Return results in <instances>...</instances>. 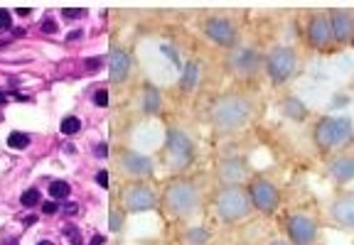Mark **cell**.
I'll return each mask as SVG.
<instances>
[{
    "mask_svg": "<svg viewBox=\"0 0 354 245\" xmlns=\"http://www.w3.org/2000/svg\"><path fill=\"white\" fill-rule=\"evenodd\" d=\"M13 20H10V13L8 10H0V30H10Z\"/></svg>",
    "mask_w": 354,
    "mask_h": 245,
    "instance_id": "obj_29",
    "label": "cell"
},
{
    "mask_svg": "<svg viewBox=\"0 0 354 245\" xmlns=\"http://www.w3.org/2000/svg\"><path fill=\"white\" fill-rule=\"evenodd\" d=\"M99 157H106L108 154V150H106V142H101V145H96V150H94Z\"/></svg>",
    "mask_w": 354,
    "mask_h": 245,
    "instance_id": "obj_35",
    "label": "cell"
},
{
    "mask_svg": "<svg viewBox=\"0 0 354 245\" xmlns=\"http://www.w3.org/2000/svg\"><path fill=\"white\" fill-rule=\"evenodd\" d=\"M214 209H217V216L226 223H236L249 216L251 211V201H249V194L246 189L241 186H224L217 199H214Z\"/></svg>",
    "mask_w": 354,
    "mask_h": 245,
    "instance_id": "obj_3",
    "label": "cell"
},
{
    "mask_svg": "<svg viewBox=\"0 0 354 245\" xmlns=\"http://www.w3.org/2000/svg\"><path fill=\"white\" fill-rule=\"evenodd\" d=\"M108 221H111V230H121V226H123V216L118 214V211H111Z\"/></svg>",
    "mask_w": 354,
    "mask_h": 245,
    "instance_id": "obj_27",
    "label": "cell"
},
{
    "mask_svg": "<svg viewBox=\"0 0 354 245\" xmlns=\"http://www.w3.org/2000/svg\"><path fill=\"white\" fill-rule=\"evenodd\" d=\"M8 145H10L13 150H25V147L30 145V138H27V135H22V133H10Z\"/></svg>",
    "mask_w": 354,
    "mask_h": 245,
    "instance_id": "obj_23",
    "label": "cell"
},
{
    "mask_svg": "<svg viewBox=\"0 0 354 245\" xmlns=\"http://www.w3.org/2000/svg\"><path fill=\"white\" fill-rule=\"evenodd\" d=\"M226 66L236 76H253L263 66V57L253 47H234L226 57Z\"/></svg>",
    "mask_w": 354,
    "mask_h": 245,
    "instance_id": "obj_12",
    "label": "cell"
},
{
    "mask_svg": "<svg viewBox=\"0 0 354 245\" xmlns=\"http://www.w3.org/2000/svg\"><path fill=\"white\" fill-rule=\"evenodd\" d=\"M202 240H207V233L204 230H192L189 233V243H202Z\"/></svg>",
    "mask_w": 354,
    "mask_h": 245,
    "instance_id": "obj_31",
    "label": "cell"
},
{
    "mask_svg": "<svg viewBox=\"0 0 354 245\" xmlns=\"http://www.w3.org/2000/svg\"><path fill=\"white\" fill-rule=\"evenodd\" d=\"M42 214H47V216L57 214V203H54V201H45V203H42Z\"/></svg>",
    "mask_w": 354,
    "mask_h": 245,
    "instance_id": "obj_33",
    "label": "cell"
},
{
    "mask_svg": "<svg viewBox=\"0 0 354 245\" xmlns=\"http://www.w3.org/2000/svg\"><path fill=\"white\" fill-rule=\"evenodd\" d=\"M94 101H96V106H106V103H108V93H106V89H101V91H96V96H94Z\"/></svg>",
    "mask_w": 354,
    "mask_h": 245,
    "instance_id": "obj_32",
    "label": "cell"
},
{
    "mask_svg": "<svg viewBox=\"0 0 354 245\" xmlns=\"http://www.w3.org/2000/svg\"><path fill=\"white\" fill-rule=\"evenodd\" d=\"M330 221L342 230H354V191H339L327 206Z\"/></svg>",
    "mask_w": 354,
    "mask_h": 245,
    "instance_id": "obj_11",
    "label": "cell"
},
{
    "mask_svg": "<svg viewBox=\"0 0 354 245\" xmlns=\"http://www.w3.org/2000/svg\"><path fill=\"white\" fill-rule=\"evenodd\" d=\"M145 110L155 113V110H160V93H157V89H148L145 91Z\"/></svg>",
    "mask_w": 354,
    "mask_h": 245,
    "instance_id": "obj_21",
    "label": "cell"
},
{
    "mask_svg": "<svg viewBox=\"0 0 354 245\" xmlns=\"http://www.w3.org/2000/svg\"><path fill=\"white\" fill-rule=\"evenodd\" d=\"M34 221H37V218H34V216H27V218H25V226H32V223H34Z\"/></svg>",
    "mask_w": 354,
    "mask_h": 245,
    "instance_id": "obj_41",
    "label": "cell"
},
{
    "mask_svg": "<svg viewBox=\"0 0 354 245\" xmlns=\"http://www.w3.org/2000/svg\"><path fill=\"white\" fill-rule=\"evenodd\" d=\"M249 201H251V209H258L261 214H273L281 203V191L270 179L256 177L249 184Z\"/></svg>",
    "mask_w": 354,
    "mask_h": 245,
    "instance_id": "obj_7",
    "label": "cell"
},
{
    "mask_svg": "<svg viewBox=\"0 0 354 245\" xmlns=\"http://www.w3.org/2000/svg\"><path fill=\"white\" fill-rule=\"evenodd\" d=\"M96 184H99L101 189H106V186H108V174H106V172H99V174H96Z\"/></svg>",
    "mask_w": 354,
    "mask_h": 245,
    "instance_id": "obj_34",
    "label": "cell"
},
{
    "mask_svg": "<svg viewBox=\"0 0 354 245\" xmlns=\"http://www.w3.org/2000/svg\"><path fill=\"white\" fill-rule=\"evenodd\" d=\"M8 245H17V240H15V238H13V240H10V243H8Z\"/></svg>",
    "mask_w": 354,
    "mask_h": 245,
    "instance_id": "obj_44",
    "label": "cell"
},
{
    "mask_svg": "<svg viewBox=\"0 0 354 245\" xmlns=\"http://www.w3.org/2000/svg\"><path fill=\"white\" fill-rule=\"evenodd\" d=\"M64 235L71 240V245H82V230L76 226H64Z\"/></svg>",
    "mask_w": 354,
    "mask_h": 245,
    "instance_id": "obj_26",
    "label": "cell"
},
{
    "mask_svg": "<svg viewBox=\"0 0 354 245\" xmlns=\"http://www.w3.org/2000/svg\"><path fill=\"white\" fill-rule=\"evenodd\" d=\"M5 101H8V96H5L3 91H0V103H5Z\"/></svg>",
    "mask_w": 354,
    "mask_h": 245,
    "instance_id": "obj_42",
    "label": "cell"
},
{
    "mask_svg": "<svg viewBox=\"0 0 354 245\" xmlns=\"http://www.w3.org/2000/svg\"><path fill=\"white\" fill-rule=\"evenodd\" d=\"M37 245H54V243H50V240H39Z\"/></svg>",
    "mask_w": 354,
    "mask_h": 245,
    "instance_id": "obj_43",
    "label": "cell"
},
{
    "mask_svg": "<svg viewBox=\"0 0 354 245\" xmlns=\"http://www.w3.org/2000/svg\"><path fill=\"white\" fill-rule=\"evenodd\" d=\"M64 211H67V214H76L79 209H76V203H67V206H64Z\"/></svg>",
    "mask_w": 354,
    "mask_h": 245,
    "instance_id": "obj_38",
    "label": "cell"
},
{
    "mask_svg": "<svg viewBox=\"0 0 354 245\" xmlns=\"http://www.w3.org/2000/svg\"><path fill=\"white\" fill-rule=\"evenodd\" d=\"M263 69L268 74V78L275 86L286 84V81L293 78V74L298 71V52L293 47H273L266 59H263Z\"/></svg>",
    "mask_w": 354,
    "mask_h": 245,
    "instance_id": "obj_4",
    "label": "cell"
},
{
    "mask_svg": "<svg viewBox=\"0 0 354 245\" xmlns=\"http://www.w3.org/2000/svg\"><path fill=\"white\" fill-rule=\"evenodd\" d=\"M268 245H290L288 240H283V238H275V240H270Z\"/></svg>",
    "mask_w": 354,
    "mask_h": 245,
    "instance_id": "obj_39",
    "label": "cell"
},
{
    "mask_svg": "<svg viewBox=\"0 0 354 245\" xmlns=\"http://www.w3.org/2000/svg\"><path fill=\"white\" fill-rule=\"evenodd\" d=\"M62 15H64V17H69V20H74V17H84V15H86V10H79V8H67V10H62Z\"/></svg>",
    "mask_w": 354,
    "mask_h": 245,
    "instance_id": "obj_28",
    "label": "cell"
},
{
    "mask_svg": "<svg viewBox=\"0 0 354 245\" xmlns=\"http://www.w3.org/2000/svg\"><path fill=\"white\" fill-rule=\"evenodd\" d=\"M39 203V191L37 189H27L22 194V206H37Z\"/></svg>",
    "mask_w": 354,
    "mask_h": 245,
    "instance_id": "obj_25",
    "label": "cell"
},
{
    "mask_svg": "<svg viewBox=\"0 0 354 245\" xmlns=\"http://www.w3.org/2000/svg\"><path fill=\"white\" fill-rule=\"evenodd\" d=\"M165 206L175 216H189L200 206V194L192 182H172L165 191Z\"/></svg>",
    "mask_w": 354,
    "mask_h": 245,
    "instance_id": "obj_5",
    "label": "cell"
},
{
    "mask_svg": "<svg viewBox=\"0 0 354 245\" xmlns=\"http://www.w3.org/2000/svg\"><path fill=\"white\" fill-rule=\"evenodd\" d=\"M286 233L290 245H315L320 238V226L312 216L295 211L286 218Z\"/></svg>",
    "mask_w": 354,
    "mask_h": 245,
    "instance_id": "obj_6",
    "label": "cell"
},
{
    "mask_svg": "<svg viewBox=\"0 0 354 245\" xmlns=\"http://www.w3.org/2000/svg\"><path fill=\"white\" fill-rule=\"evenodd\" d=\"M204 34L212 39L214 45L226 47V49H234L236 47V37H239L236 25L229 17H221V15H214V17H209L204 22Z\"/></svg>",
    "mask_w": 354,
    "mask_h": 245,
    "instance_id": "obj_13",
    "label": "cell"
},
{
    "mask_svg": "<svg viewBox=\"0 0 354 245\" xmlns=\"http://www.w3.org/2000/svg\"><path fill=\"white\" fill-rule=\"evenodd\" d=\"M281 110H283L286 118H290V120H295V122H303V120L310 115L307 106H305L298 96H286V98L281 101Z\"/></svg>",
    "mask_w": 354,
    "mask_h": 245,
    "instance_id": "obj_19",
    "label": "cell"
},
{
    "mask_svg": "<svg viewBox=\"0 0 354 245\" xmlns=\"http://www.w3.org/2000/svg\"><path fill=\"white\" fill-rule=\"evenodd\" d=\"M327 177L337 184H354V152H335L327 159Z\"/></svg>",
    "mask_w": 354,
    "mask_h": 245,
    "instance_id": "obj_14",
    "label": "cell"
},
{
    "mask_svg": "<svg viewBox=\"0 0 354 245\" xmlns=\"http://www.w3.org/2000/svg\"><path fill=\"white\" fill-rule=\"evenodd\" d=\"M99 64H101V59H86V66H89V71H94Z\"/></svg>",
    "mask_w": 354,
    "mask_h": 245,
    "instance_id": "obj_36",
    "label": "cell"
},
{
    "mask_svg": "<svg viewBox=\"0 0 354 245\" xmlns=\"http://www.w3.org/2000/svg\"><path fill=\"white\" fill-rule=\"evenodd\" d=\"M123 169L128 174H133V177H148L152 172V162L145 154L128 152V154H123Z\"/></svg>",
    "mask_w": 354,
    "mask_h": 245,
    "instance_id": "obj_18",
    "label": "cell"
},
{
    "mask_svg": "<svg viewBox=\"0 0 354 245\" xmlns=\"http://www.w3.org/2000/svg\"><path fill=\"white\" fill-rule=\"evenodd\" d=\"M214 128L221 133H231V130H239L246 125V120L251 118V101L239 96V93H226L219 96L209 110Z\"/></svg>",
    "mask_w": 354,
    "mask_h": 245,
    "instance_id": "obj_2",
    "label": "cell"
},
{
    "mask_svg": "<svg viewBox=\"0 0 354 245\" xmlns=\"http://www.w3.org/2000/svg\"><path fill=\"white\" fill-rule=\"evenodd\" d=\"M126 203L131 211H148L155 206V196L148 186H133L126 196Z\"/></svg>",
    "mask_w": 354,
    "mask_h": 245,
    "instance_id": "obj_16",
    "label": "cell"
},
{
    "mask_svg": "<svg viewBox=\"0 0 354 245\" xmlns=\"http://www.w3.org/2000/svg\"><path fill=\"white\" fill-rule=\"evenodd\" d=\"M330 32H332V45L335 47H352L354 45V15L344 8L327 10Z\"/></svg>",
    "mask_w": 354,
    "mask_h": 245,
    "instance_id": "obj_9",
    "label": "cell"
},
{
    "mask_svg": "<svg viewBox=\"0 0 354 245\" xmlns=\"http://www.w3.org/2000/svg\"><path fill=\"white\" fill-rule=\"evenodd\" d=\"M354 140V120L352 115L337 113V115H322L312 128V145L320 154H335L344 152L347 145Z\"/></svg>",
    "mask_w": 354,
    "mask_h": 245,
    "instance_id": "obj_1",
    "label": "cell"
},
{
    "mask_svg": "<svg viewBox=\"0 0 354 245\" xmlns=\"http://www.w3.org/2000/svg\"><path fill=\"white\" fill-rule=\"evenodd\" d=\"M168 159H170V165L175 167V169H185L189 162L194 159V145H192V140L182 133V130H177V128H170L168 130Z\"/></svg>",
    "mask_w": 354,
    "mask_h": 245,
    "instance_id": "obj_10",
    "label": "cell"
},
{
    "mask_svg": "<svg viewBox=\"0 0 354 245\" xmlns=\"http://www.w3.org/2000/svg\"><path fill=\"white\" fill-rule=\"evenodd\" d=\"M15 13H17L20 17H27V15H30V8H17Z\"/></svg>",
    "mask_w": 354,
    "mask_h": 245,
    "instance_id": "obj_40",
    "label": "cell"
},
{
    "mask_svg": "<svg viewBox=\"0 0 354 245\" xmlns=\"http://www.w3.org/2000/svg\"><path fill=\"white\" fill-rule=\"evenodd\" d=\"M50 194H52L54 199H64V196H69V184H67V182H52Z\"/></svg>",
    "mask_w": 354,
    "mask_h": 245,
    "instance_id": "obj_24",
    "label": "cell"
},
{
    "mask_svg": "<svg viewBox=\"0 0 354 245\" xmlns=\"http://www.w3.org/2000/svg\"><path fill=\"white\" fill-rule=\"evenodd\" d=\"M200 74H202L200 61H194V59L187 61L185 69H182V76H180V86H182L185 91H194L197 84H200Z\"/></svg>",
    "mask_w": 354,
    "mask_h": 245,
    "instance_id": "obj_20",
    "label": "cell"
},
{
    "mask_svg": "<svg viewBox=\"0 0 354 245\" xmlns=\"http://www.w3.org/2000/svg\"><path fill=\"white\" fill-rule=\"evenodd\" d=\"M249 174V167L246 162L239 159V157H231V159H224L219 165V179L226 184V186H239Z\"/></svg>",
    "mask_w": 354,
    "mask_h": 245,
    "instance_id": "obj_15",
    "label": "cell"
},
{
    "mask_svg": "<svg viewBox=\"0 0 354 245\" xmlns=\"http://www.w3.org/2000/svg\"><path fill=\"white\" fill-rule=\"evenodd\" d=\"M108 66H111V81H123L128 76L131 59H128V54L121 47H113L111 57H108Z\"/></svg>",
    "mask_w": 354,
    "mask_h": 245,
    "instance_id": "obj_17",
    "label": "cell"
},
{
    "mask_svg": "<svg viewBox=\"0 0 354 245\" xmlns=\"http://www.w3.org/2000/svg\"><path fill=\"white\" fill-rule=\"evenodd\" d=\"M39 27H42L47 34H54L57 32V22L52 20V17H47V20H42V25H39Z\"/></svg>",
    "mask_w": 354,
    "mask_h": 245,
    "instance_id": "obj_30",
    "label": "cell"
},
{
    "mask_svg": "<svg viewBox=\"0 0 354 245\" xmlns=\"http://www.w3.org/2000/svg\"><path fill=\"white\" fill-rule=\"evenodd\" d=\"M103 243H106L103 235H94V240H91V245H103Z\"/></svg>",
    "mask_w": 354,
    "mask_h": 245,
    "instance_id": "obj_37",
    "label": "cell"
},
{
    "mask_svg": "<svg viewBox=\"0 0 354 245\" xmlns=\"http://www.w3.org/2000/svg\"><path fill=\"white\" fill-rule=\"evenodd\" d=\"M79 128H82V122H79V118H74V115L62 120V133L64 135H74V133H79Z\"/></svg>",
    "mask_w": 354,
    "mask_h": 245,
    "instance_id": "obj_22",
    "label": "cell"
},
{
    "mask_svg": "<svg viewBox=\"0 0 354 245\" xmlns=\"http://www.w3.org/2000/svg\"><path fill=\"white\" fill-rule=\"evenodd\" d=\"M305 39L312 49L318 52H327L332 47V32H330V20H327V10L312 13L307 17L305 25Z\"/></svg>",
    "mask_w": 354,
    "mask_h": 245,
    "instance_id": "obj_8",
    "label": "cell"
}]
</instances>
